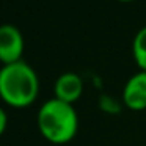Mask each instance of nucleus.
<instances>
[{"instance_id":"nucleus-1","label":"nucleus","mask_w":146,"mask_h":146,"mask_svg":"<svg viewBox=\"0 0 146 146\" xmlns=\"http://www.w3.org/2000/svg\"><path fill=\"white\" fill-rule=\"evenodd\" d=\"M39 94L36 71L24 60L0 68V99L13 108H27Z\"/></svg>"},{"instance_id":"nucleus-2","label":"nucleus","mask_w":146,"mask_h":146,"mask_svg":"<svg viewBox=\"0 0 146 146\" xmlns=\"http://www.w3.org/2000/svg\"><path fill=\"white\" fill-rule=\"evenodd\" d=\"M36 126L49 143L66 145L79 132V115L72 104L52 98L39 107Z\"/></svg>"},{"instance_id":"nucleus-3","label":"nucleus","mask_w":146,"mask_h":146,"mask_svg":"<svg viewBox=\"0 0 146 146\" xmlns=\"http://www.w3.org/2000/svg\"><path fill=\"white\" fill-rule=\"evenodd\" d=\"M24 36L21 30L10 24L0 25V61L11 64L22 60Z\"/></svg>"},{"instance_id":"nucleus-4","label":"nucleus","mask_w":146,"mask_h":146,"mask_svg":"<svg viewBox=\"0 0 146 146\" xmlns=\"http://www.w3.org/2000/svg\"><path fill=\"white\" fill-rule=\"evenodd\" d=\"M123 104L132 111L146 110V71H138L123 88Z\"/></svg>"},{"instance_id":"nucleus-5","label":"nucleus","mask_w":146,"mask_h":146,"mask_svg":"<svg viewBox=\"0 0 146 146\" xmlns=\"http://www.w3.org/2000/svg\"><path fill=\"white\" fill-rule=\"evenodd\" d=\"M83 94V80L76 72H63L54 85V98L68 104H76Z\"/></svg>"},{"instance_id":"nucleus-6","label":"nucleus","mask_w":146,"mask_h":146,"mask_svg":"<svg viewBox=\"0 0 146 146\" xmlns=\"http://www.w3.org/2000/svg\"><path fill=\"white\" fill-rule=\"evenodd\" d=\"M132 54L140 71H146V25L137 32L132 41Z\"/></svg>"},{"instance_id":"nucleus-7","label":"nucleus","mask_w":146,"mask_h":146,"mask_svg":"<svg viewBox=\"0 0 146 146\" xmlns=\"http://www.w3.org/2000/svg\"><path fill=\"white\" fill-rule=\"evenodd\" d=\"M7 127H8V115L3 110V107H0V137L5 133Z\"/></svg>"},{"instance_id":"nucleus-8","label":"nucleus","mask_w":146,"mask_h":146,"mask_svg":"<svg viewBox=\"0 0 146 146\" xmlns=\"http://www.w3.org/2000/svg\"><path fill=\"white\" fill-rule=\"evenodd\" d=\"M119 2H132V0H119Z\"/></svg>"}]
</instances>
